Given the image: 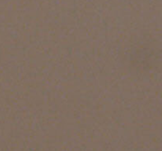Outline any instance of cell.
Returning a JSON list of instances; mask_svg holds the SVG:
<instances>
[]
</instances>
